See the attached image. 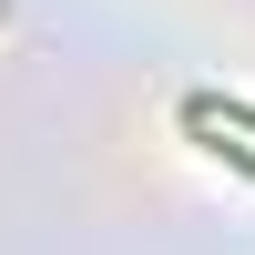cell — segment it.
<instances>
[{"mask_svg":"<svg viewBox=\"0 0 255 255\" xmlns=\"http://www.w3.org/2000/svg\"><path fill=\"white\" fill-rule=\"evenodd\" d=\"M184 133H194L204 153H225L235 174H255V102H235V92H184Z\"/></svg>","mask_w":255,"mask_h":255,"instance_id":"1","label":"cell"}]
</instances>
